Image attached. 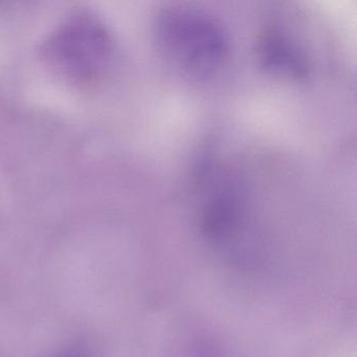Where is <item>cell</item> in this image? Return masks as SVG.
<instances>
[{
	"mask_svg": "<svg viewBox=\"0 0 357 357\" xmlns=\"http://www.w3.org/2000/svg\"><path fill=\"white\" fill-rule=\"evenodd\" d=\"M43 53L56 73L73 82L87 83L108 70L114 49L101 20L83 11L70 14L52 32Z\"/></svg>",
	"mask_w": 357,
	"mask_h": 357,
	"instance_id": "6da1fadb",
	"label": "cell"
},
{
	"mask_svg": "<svg viewBox=\"0 0 357 357\" xmlns=\"http://www.w3.org/2000/svg\"><path fill=\"white\" fill-rule=\"evenodd\" d=\"M158 36L167 57L192 76H212L229 54L220 26L191 10L165 12L158 22Z\"/></svg>",
	"mask_w": 357,
	"mask_h": 357,
	"instance_id": "7a4b0ae2",
	"label": "cell"
},
{
	"mask_svg": "<svg viewBox=\"0 0 357 357\" xmlns=\"http://www.w3.org/2000/svg\"><path fill=\"white\" fill-rule=\"evenodd\" d=\"M57 357H95L93 353L89 350L87 347L84 346H75L68 350L62 352L59 356Z\"/></svg>",
	"mask_w": 357,
	"mask_h": 357,
	"instance_id": "3957f363",
	"label": "cell"
}]
</instances>
